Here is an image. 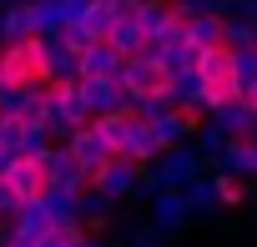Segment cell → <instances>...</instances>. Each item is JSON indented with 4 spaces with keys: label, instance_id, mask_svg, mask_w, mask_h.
Listing matches in <instances>:
<instances>
[{
    "label": "cell",
    "instance_id": "1",
    "mask_svg": "<svg viewBox=\"0 0 257 247\" xmlns=\"http://www.w3.org/2000/svg\"><path fill=\"white\" fill-rule=\"evenodd\" d=\"M212 162L192 147V142H182V147H172V152H162L152 167H142V197H152V192H167V187H187L192 177H202Z\"/></svg>",
    "mask_w": 257,
    "mask_h": 247
},
{
    "label": "cell",
    "instance_id": "2",
    "mask_svg": "<svg viewBox=\"0 0 257 247\" xmlns=\"http://www.w3.org/2000/svg\"><path fill=\"white\" fill-rule=\"evenodd\" d=\"M91 111H86V96H81V81H46V116L41 127L51 142H66L76 127H86Z\"/></svg>",
    "mask_w": 257,
    "mask_h": 247
},
{
    "label": "cell",
    "instance_id": "3",
    "mask_svg": "<svg viewBox=\"0 0 257 247\" xmlns=\"http://www.w3.org/2000/svg\"><path fill=\"white\" fill-rule=\"evenodd\" d=\"M137 187H142V167H132L126 157H111L101 172L86 177V192H96L106 207H111V202H126V197H137Z\"/></svg>",
    "mask_w": 257,
    "mask_h": 247
},
{
    "label": "cell",
    "instance_id": "4",
    "mask_svg": "<svg viewBox=\"0 0 257 247\" xmlns=\"http://www.w3.org/2000/svg\"><path fill=\"white\" fill-rule=\"evenodd\" d=\"M46 81V61H41V41H21V46H0V86H31Z\"/></svg>",
    "mask_w": 257,
    "mask_h": 247
},
{
    "label": "cell",
    "instance_id": "5",
    "mask_svg": "<svg viewBox=\"0 0 257 247\" xmlns=\"http://www.w3.org/2000/svg\"><path fill=\"white\" fill-rule=\"evenodd\" d=\"M116 81H121V91L132 96V101H142V96H167V71L152 61V56H126L121 61V71H116Z\"/></svg>",
    "mask_w": 257,
    "mask_h": 247
},
{
    "label": "cell",
    "instance_id": "6",
    "mask_svg": "<svg viewBox=\"0 0 257 247\" xmlns=\"http://www.w3.org/2000/svg\"><path fill=\"white\" fill-rule=\"evenodd\" d=\"M61 147H66L71 167H81L86 177H91V172H101V167L111 162V152H106V142L96 137V127H91V121H86V127H76V132H71V137H66Z\"/></svg>",
    "mask_w": 257,
    "mask_h": 247
},
{
    "label": "cell",
    "instance_id": "7",
    "mask_svg": "<svg viewBox=\"0 0 257 247\" xmlns=\"http://www.w3.org/2000/svg\"><path fill=\"white\" fill-rule=\"evenodd\" d=\"M6 182H11V192H16L21 202H41V197H46V187H51V177H46L41 157H16V162H11V172H6Z\"/></svg>",
    "mask_w": 257,
    "mask_h": 247
},
{
    "label": "cell",
    "instance_id": "8",
    "mask_svg": "<svg viewBox=\"0 0 257 247\" xmlns=\"http://www.w3.org/2000/svg\"><path fill=\"white\" fill-rule=\"evenodd\" d=\"M91 127H96V137L106 142V152H111V157H121V152H126V142L137 137L142 116H137V111H111V116H91Z\"/></svg>",
    "mask_w": 257,
    "mask_h": 247
},
{
    "label": "cell",
    "instance_id": "9",
    "mask_svg": "<svg viewBox=\"0 0 257 247\" xmlns=\"http://www.w3.org/2000/svg\"><path fill=\"white\" fill-rule=\"evenodd\" d=\"M197 121L202 116H192V111H162L157 121H147V127H152V137H157V147L162 152H172V147H182V142H192V132H197Z\"/></svg>",
    "mask_w": 257,
    "mask_h": 247
},
{
    "label": "cell",
    "instance_id": "10",
    "mask_svg": "<svg viewBox=\"0 0 257 247\" xmlns=\"http://www.w3.org/2000/svg\"><path fill=\"white\" fill-rule=\"evenodd\" d=\"M167 101H172L177 111L207 116V86H202V76H197V71H177V76L167 81Z\"/></svg>",
    "mask_w": 257,
    "mask_h": 247
},
{
    "label": "cell",
    "instance_id": "11",
    "mask_svg": "<svg viewBox=\"0 0 257 247\" xmlns=\"http://www.w3.org/2000/svg\"><path fill=\"white\" fill-rule=\"evenodd\" d=\"M182 222H192V212H187V197H182V187H167V192H152V227L167 237V232H177Z\"/></svg>",
    "mask_w": 257,
    "mask_h": 247
},
{
    "label": "cell",
    "instance_id": "12",
    "mask_svg": "<svg viewBox=\"0 0 257 247\" xmlns=\"http://www.w3.org/2000/svg\"><path fill=\"white\" fill-rule=\"evenodd\" d=\"M86 111L91 116H111V111H132V96L121 91V81H81Z\"/></svg>",
    "mask_w": 257,
    "mask_h": 247
},
{
    "label": "cell",
    "instance_id": "13",
    "mask_svg": "<svg viewBox=\"0 0 257 247\" xmlns=\"http://www.w3.org/2000/svg\"><path fill=\"white\" fill-rule=\"evenodd\" d=\"M217 172H227V177H257V137H237V142H227L222 147V157L212 162Z\"/></svg>",
    "mask_w": 257,
    "mask_h": 247
},
{
    "label": "cell",
    "instance_id": "14",
    "mask_svg": "<svg viewBox=\"0 0 257 247\" xmlns=\"http://www.w3.org/2000/svg\"><path fill=\"white\" fill-rule=\"evenodd\" d=\"M121 61L126 56H116L106 41H91V46H81V81H116Z\"/></svg>",
    "mask_w": 257,
    "mask_h": 247
},
{
    "label": "cell",
    "instance_id": "15",
    "mask_svg": "<svg viewBox=\"0 0 257 247\" xmlns=\"http://www.w3.org/2000/svg\"><path fill=\"white\" fill-rule=\"evenodd\" d=\"M207 121H217V127L227 132V142H237V137H252V132H257V116H252L242 101H222V106H212V111H207Z\"/></svg>",
    "mask_w": 257,
    "mask_h": 247
},
{
    "label": "cell",
    "instance_id": "16",
    "mask_svg": "<svg viewBox=\"0 0 257 247\" xmlns=\"http://www.w3.org/2000/svg\"><path fill=\"white\" fill-rule=\"evenodd\" d=\"M106 46H111L116 56H142V51H147V31H142L132 16H116V26H111Z\"/></svg>",
    "mask_w": 257,
    "mask_h": 247
},
{
    "label": "cell",
    "instance_id": "17",
    "mask_svg": "<svg viewBox=\"0 0 257 247\" xmlns=\"http://www.w3.org/2000/svg\"><path fill=\"white\" fill-rule=\"evenodd\" d=\"M111 26H116V6H111V0H91L86 16L76 21V31H81L86 41H106V36H111Z\"/></svg>",
    "mask_w": 257,
    "mask_h": 247
},
{
    "label": "cell",
    "instance_id": "18",
    "mask_svg": "<svg viewBox=\"0 0 257 247\" xmlns=\"http://www.w3.org/2000/svg\"><path fill=\"white\" fill-rule=\"evenodd\" d=\"M31 26H36V41H51L66 31V11L61 0H31Z\"/></svg>",
    "mask_w": 257,
    "mask_h": 247
},
{
    "label": "cell",
    "instance_id": "19",
    "mask_svg": "<svg viewBox=\"0 0 257 247\" xmlns=\"http://www.w3.org/2000/svg\"><path fill=\"white\" fill-rule=\"evenodd\" d=\"M41 212L51 217V227H81V212H76V197H71V192H56V187H46V197H41Z\"/></svg>",
    "mask_w": 257,
    "mask_h": 247
},
{
    "label": "cell",
    "instance_id": "20",
    "mask_svg": "<svg viewBox=\"0 0 257 247\" xmlns=\"http://www.w3.org/2000/svg\"><path fill=\"white\" fill-rule=\"evenodd\" d=\"M182 197H187V212H192V217H212V212H217V192H212V177H207V172L192 177V182L182 187Z\"/></svg>",
    "mask_w": 257,
    "mask_h": 247
},
{
    "label": "cell",
    "instance_id": "21",
    "mask_svg": "<svg viewBox=\"0 0 257 247\" xmlns=\"http://www.w3.org/2000/svg\"><path fill=\"white\" fill-rule=\"evenodd\" d=\"M222 46L227 51H257V26L242 16H222Z\"/></svg>",
    "mask_w": 257,
    "mask_h": 247
},
{
    "label": "cell",
    "instance_id": "22",
    "mask_svg": "<svg viewBox=\"0 0 257 247\" xmlns=\"http://www.w3.org/2000/svg\"><path fill=\"white\" fill-rule=\"evenodd\" d=\"M132 21H137V26H142L147 36H157L162 26H172V0H137Z\"/></svg>",
    "mask_w": 257,
    "mask_h": 247
},
{
    "label": "cell",
    "instance_id": "23",
    "mask_svg": "<svg viewBox=\"0 0 257 247\" xmlns=\"http://www.w3.org/2000/svg\"><path fill=\"white\" fill-rule=\"evenodd\" d=\"M232 0H172V21H202V16H227Z\"/></svg>",
    "mask_w": 257,
    "mask_h": 247
},
{
    "label": "cell",
    "instance_id": "24",
    "mask_svg": "<svg viewBox=\"0 0 257 247\" xmlns=\"http://www.w3.org/2000/svg\"><path fill=\"white\" fill-rule=\"evenodd\" d=\"M192 147H197L207 162H217V157H222V147H227V132L217 127V121H207V116H202V121H197V132H192Z\"/></svg>",
    "mask_w": 257,
    "mask_h": 247
},
{
    "label": "cell",
    "instance_id": "25",
    "mask_svg": "<svg viewBox=\"0 0 257 247\" xmlns=\"http://www.w3.org/2000/svg\"><path fill=\"white\" fill-rule=\"evenodd\" d=\"M187 46H192V51L222 46V16H202V21H187Z\"/></svg>",
    "mask_w": 257,
    "mask_h": 247
},
{
    "label": "cell",
    "instance_id": "26",
    "mask_svg": "<svg viewBox=\"0 0 257 247\" xmlns=\"http://www.w3.org/2000/svg\"><path fill=\"white\" fill-rule=\"evenodd\" d=\"M51 147L46 127H36V121H21V132H16V157H41Z\"/></svg>",
    "mask_w": 257,
    "mask_h": 247
},
{
    "label": "cell",
    "instance_id": "27",
    "mask_svg": "<svg viewBox=\"0 0 257 247\" xmlns=\"http://www.w3.org/2000/svg\"><path fill=\"white\" fill-rule=\"evenodd\" d=\"M41 116H46V81H31V86H21V116L16 121H36L41 127Z\"/></svg>",
    "mask_w": 257,
    "mask_h": 247
},
{
    "label": "cell",
    "instance_id": "28",
    "mask_svg": "<svg viewBox=\"0 0 257 247\" xmlns=\"http://www.w3.org/2000/svg\"><path fill=\"white\" fill-rule=\"evenodd\" d=\"M212 192H217V207H242V197H247V187L227 172H212Z\"/></svg>",
    "mask_w": 257,
    "mask_h": 247
},
{
    "label": "cell",
    "instance_id": "29",
    "mask_svg": "<svg viewBox=\"0 0 257 247\" xmlns=\"http://www.w3.org/2000/svg\"><path fill=\"white\" fill-rule=\"evenodd\" d=\"M81 237H86V227H51V232H46L36 247H76Z\"/></svg>",
    "mask_w": 257,
    "mask_h": 247
},
{
    "label": "cell",
    "instance_id": "30",
    "mask_svg": "<svg viewBox=\"0 0 257 247\" xmlns=\"http://www.w3.org/2000/svg\"><path fill=\"white\" fill-rule=\"evenodd\" d=\"M16 207H21V197L11 192V182H6V177H0V222H11V217H16Z\"/></svg>",
    "mask_w": 257,
    "mask_h": 247
},
{
    "label": "cell",
    "instance_id": "31",
    "mask_svg": "<svg viewBox=\"0 0 257 247\" xmlns=\"http://www.w3.org/2000/svg\"><path fill=\"white\" fill-rule=\"evenodd\" d=\"M132 247H162V232L157 227H137L132 232Z\"/></svg>",
    "mask_w": 257,
    "mask_h": 247
},
{
    "label": "cell",
    "instance_id": "32",
    "mask_svg": "<svg viewBox=\"0 0 257 247\" xmlns=\"http://www.w3.org/2000/svg\"><path fill=\"white\" fill-rule=\"evenodd\" d=\"M86 6H91V0H61V11H66V26H76V21L86 16Z\"/></svg>",
    "mask_w": 257,
    "mask_h": 247
},
{
    "label": "cell",
    "instance_id": "33",
    "mask_svg": "<svg viewBox=\"0 0 257 247\" xmlns=\"http://www.w3.org/2000/svg\"><path fill=\"white\" fill-rule=\"evenodd\" d=\"M11 162H16V152H11V147H0V177L11 172Z\"/></svg>",
    "mask_w": 257,
    "mask_h": 247
},
{
    "label": "cell",
    "instance_id": "34",
    "mask_svg": "<svg viewBox=\"0 0 257 247\" xmlns=\"http://www.w3.org/2000/svg\"><path fill=\"white\" fill-rule=\"evenodd\" d=\"M0 6H31V0H0Z\"/></svg>",
    "mask_w": 257,
    "mask_h": 247
},
{
    "label": "cell",
    "instance_id": "35",
    "mask_svg": "<svg viewBox=\"0 0 257 247\" xmlns=\"http://www.w3.org/2000/svg\"><path fill=\"white\" fill-rule=\"evenodd\" d=\"M252 182H257V177H252Z\"/></svg>",
    "mask_w": 257,
    "mask_h": 247
}]
</instances>
